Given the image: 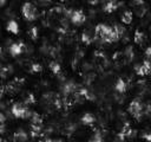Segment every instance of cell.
<instances>
[{
    "mask_svg": "<svg viewBox=\"0 0 151 142\" xmlns=\"http://www.w3.org/2000/svg\"><path fill=\"white\" fill-rule=\"evenodd\" d=\"M114 89H116V91L119 92V93L126 92V90H127V83H126V80H125L123 77H119V78L116 80Z\"/></svg>",
    "mask_w": 151,
    "mask_h": 142,
    "instance_id": "obj_12",
    "label": "cell"
},
{
    "mask_svg": "<svg viewBox=\"0 0 151 142\" xmlns=\"http://www.w3.org/2000/svg\"><path fill=\"white\" fill-rule=\"evenodd\" d=\"M127 111L138 121H140L147 114V104L143 102L142 98H134L130 102Z\"/></svg>",
    "mask_w": 151,
    "mask_h": 142,
    "instance_id": "obj_2",
    "label": "cell"
},
{
    "mask_svg": "<svg viewBox=\"0 0 151 142\" xmlns=\"http://www.w3.org/2000/svg\"><path fill=\"white\" fill-rule=\"evenodd\" d=\"M134 71H136V75L139 77L149 76L151 73V62L149 59H144L140 64H137L134 66Z\"/></svg>",
    "mask_w": 151,
    "mask_h": 142,
    "instance_id": "obj_7",
    "label": "cell"
},
{
    "mask_svg": "<svg viewBox=\"0 0 151 142\" xmlns=\"http://www.w3.org/2000/svg\"><path fill=\"white\" fill-rule=\"evenodd\" d=\"M6 30L13 34H18L19 33V24L17 20H9L6 25Z\"/></svg>",
    "mask_w": 151,
    "mask_h": 142,
    "instance_id": "obj_14",
    "label": "cell"
},
{
    "mask_svg": "<svg viewBox=\"0 0 151 142\" xmlns=\"http://www.w3.org/2000/svg\"><path fill=\"white\" fill-rule=\"evenodd\" d=\"M80 122H81V124H84V125L91 127V125H93V124L96 123V117H94V115L91 114V112H85V114L80 117Z\"/></svg>",
    "mask_w": 151,
    "mask_h": 142,
    "instance_id": "obj_11",
    "label": "cell"
},
{
    "mask_svg": "<svg viewBox=\"0 0 151 142\" xmlns=\"http://www.w3.org/2000/svg\"><path fill=\"white\" fill-rule=\"evenodd\" d=\"M12 72H13L12 66H9V65H2V66H0V77L7 78L9 75H12Z\"/></svg>",
    "mask_w": 151,
    "mask_h": 142,
    "instance_id": "obj_19",
    "label": "cell"
},
{
    "mask_svg": "<svg viewBox=\"0 0 151 142\" xmlns=\"http://www.w3.org/2000/svg\"><path fill=\"white\" fill-rule=\"evenodd\" d=\"M25 49H26V45L24 41L21 40H18V41H14L9 45L8 47V53L12 56V57H18L20 54H22L25 52Z\"/></svg>",
    "mask_w": 151,
    "mask_h": 142,
    "instance_id": "obj_8",
    "label": "cell"
},
{
    "mask_svg": "<svg viewBox=\"0 0 151 142\" xmlns=\"http://www.w3.org/2000/svg\"><path fill=\"white\" fill-rule=\"evenodd\" d=\"M21 102L28 106V105H32V104H34V103H35V97H34V95H33V93H31V92H26Z\"/></svg>",
    "mask_w": 151,
    "mask_h": 142,
    "instance_id": "obj_18",
    "label": "cell"
},
{
    "mask_svg": "<svg viewBox=\"0 0 151 142\" xmlns=\"http://www.w3.org/2000/svg\"><path fill=\"white\" fill-rule=\"evenodd\" d=\"M25 84V78H19V77H15L13 78L6 86H5V90L6 92H8L9 95H17L24 86Z\"/></svg>",
    "mask_w": 151,
    "mask_h": 142,
    "instance_id": "obj_6",
    "label": "cell"
},
{
    "mask_svg": "<svg viewBox=\"0 0 151 142\" xmlns=\"http://www.w3.org/2000/svg\"><path fill=\"white\" fill-rule=\"evenodd\" d=\"M131 134H132V129H131L130 124H129V123H125V125L123 127L122 131L119 133V136H120V138H122V140H124L125 137H129Z\"/></svg>",
    "mask_w": 151,
    "mask_h": 142,
    "instance_id": "obj_20",
    "label": "cell"
},
{
    "mask_svg": "<svg viewBox=\"0 0 151 142\" xmlns=\"http://www.w3.org/2000/svg\"><path fill=\"white\" fill-rule=\"evenodd\" d=\"M5 5H6V0H0V7H2Z\"/></svg>",
    "mask_w": 151,
    "mask_h": 142,
    "instance_id": "obj_29",
    "label": "cell"
},
{
    "mask_svg": "<svg viewBox=\"0 0 151 142\" xmlns=\"http://www.w3.org/2000/svg\"><path fill=\"white\" fill-rule=\"evenodd\" d=\"M0 142H7L6 140H4V138H0Z\"/></svg>",
    "mask_w": 151,
    "mask_h": 142,
    "instance_id": "obj_32",
    "label": "cell"
},
{
    "mask_svg": "<svg viewBox=\"0 0 151 142\" xmlns=\"http://www.w3.org/2000/svg\"><path fill=\"white\" fill-rule=\"evenodd\" d=\"M27 140H28V134L25 129L19 128L14 131V134H13V141L14 142H27Z\"/></svg>",
    "mask_w": 151,
    "mask_h": 142,
    "instance_id": "obj_9",
    "label": "cell"
},
{
    "mask_svg": "<svg viewBox=\"0 0 151 142\" xmlns=\"http://www.w3.org/2000/svg\"><path fill=\"white\" fill-rule=\"evenodd\" d=\"M123 53H124V57H125L126 63H130V62L132 60V58H133V50H132V46H127V47L123 51Z\"/></svg>",
    "mask_w": 151,
    "mask_h": 142,
    "instance_id": "obj_21",
    "label": "cell"
},
{
    "mask_svg": "<svg viewBox=\"0 0 151 142\" xmlns=\"http://www.w3.org/2000/svg\"><path fill=\"white\" fill-rule=\"evenodd\" d=\"M21 14L27 21H34L38 18L39 12H38V8L34 4L24 2L22 6H21Z\"/></svg>",
    "mask_w": 151,
    "mask_h": 142,
    "instance_id": "obj_4",
    "label": "cell"
},
{
    "mask_svg": "<svg viewBox=\"0 0 151 142\" xmlns=\"http://www.w3.org/2000/svg\"><path fill=\"white\" fill-rule=\"evenodd\" d=\"M28 71L31 73H38V72L42 71V66L39 63H31L29 66H28Z\"/></svg>",
    "mask_w": 151,
    "mask_h": 142,
    "instance_id": "obj_22",
    "label": "cell"
},
{
    "mask_svg": "<svg viewBox=\"0 0 151 142\" xmlns=\"http://www.w3.org/2000/svg\"><path fill=\"white\" fill-rule=\"evenodd\" d=\"M45 142H63V140L61 138H57V137H50Z\"/></svg>",
    "mask_w": 151,
    "mask_h": 142,
    "instance_id": "obj_28",
    "label": "cell"
},
{
    "mask_svg": "<svg viewBox=\"0 0 151 142\" xmlns=\"http://www.w3.org/2000/svg\"><path fill=\"white\" fill-rule=\"evenodd\" d=\"M94 36L97 39H100L104 43H114L120 39L113 27L106 24H98L94 27Z\"/></svg>",
    "mask_w": 151,
    "mask_h": 142,
    "instance_id": "obj_1",
    "label": "cell"
},
{
    "mask_svg": "<svg viewBox=\"0 0 151 142\" xmlns=\"http://www.w3.org/2000/svg\"><path fill=\"white\" fill-rule=\"evenodd\" d=\"M11 112L17 118H31V116L33 114V111H31L29 108L26 104H24L22 102L14 103L11 108Z\"/></svg>",
    "mask_w": 151,
    "mask_h": 142,
    "instance_id": "obj_3",
    "label": "cell"
},
{
    "mask_svg": "<svg viewBox=\"0 0 151 142\" xmlns=\"http://www.w3.org/2000/svg\"><path fill=\"white\" fill-rule=\"evenodd\" d=\"M1 54H2V47L0 46V56H1Z\"/></svg>",
    "mask_w": 151,
    "mask_h": 142,
    "instance_id": "obj_31",
    "label": "cell"
},
{
    "mask_svg": "<svg viewBox=\"0 0 151 142\" xmlns=\"http://www.w3.org/2000/svg\"><path fill=\"white\" fill-rule=\"evenodd\" d=\"M142 137L145 138L147 142H151V133H144V134L142 135Z\"/></svg>",
    "mask_w": 151,
    "mask_h": 142,
    "instance_id": "obj_27",
    "label": "cell"
},
{
    "mask_svg": "<svg viewBox=\"0 0 151 142\" xmlns=\"http://www.w3.org/2000/svg\"><path fill=\"white\" fill-rule=\"evenodd\" d=\"M90 142H103V133L100 130H96L93 133Z\"/></svg>",
    "mask_w": 151,
    "mask_h": 142,
    "instance_id": "obj_23",
    "label": "cell"
},
{
    "mask_svg": "<svg viewBox=\"0 0 151 142\" xmlns=\"http://www.w3.org/2000/svg\"><path fill=\"white\" fill-rule=\"evenodd\" d=\"M27 34H28V37H29L32 40H35V39L38 38V36H39V33H38V27H35V26L31 27V28L28 30Z\"/></svg>",
    "mask_w": 151,
    "mask_h": 142,
    "instance_id": "obj_24",
    "label": "cell"
},
{
    "mask_svg": "<svg viewBox=\"0 0 151 142\" xmlns=\"http://www.w3.org/2000/svg\"><path fill=\"white\" fill-rule=\"evenodd\" d=\"M120 5H122V2H118V1H116V0L106 1V2L103 5V9H104L105 13H112V12H114Z\"/></svg>",
    "mask_w": 151,
    "mask_h": 142,
    "instance_id": "obj_10",
    "label": "cell"
},
{
    "mask_svg": "<svg viewBox=\"0 0 151 142\" xmlns=\"http://www.w3.org/2000/svg\"><path fill=\"white\" fill-rule=\"evenodd\" d=\"M48 66H50V70H51L55 76H60V73H61V66H60V64H59L57 60L50 62Z\"/></svg>",
    "mask_w": 151,
    "mask_h": 142,
    "instance_id": "obj_17",
    "label": "cell"
},
{
    "mask_svg": "<svg viewBox=\"0 0 151 142\" xmlns=\"http://www.w3.org/2000/svg\"><path fill=\"white\" fill-rule=\"evenodd\" d=\"M6 131V116L0 111V134Z\"/></svg>",
    "mask_w": 151,
    "mask_h": 142,
    "instance_id": "obj_25",
    "label": "cell"
},
{
    "mask_svg": "<svg viewBox=\"0 0 151 142\" xmlns=\"http://www.w3.org/2000/svg\"><path fill=\"white\" fill-rule=\"evenodd\" d=\"M120 20H122V22L125 24V25L131 24L132 20H133V13H132V11H130V9L124 11V12L120 14Z\"/></svg>",
    "mask_w": 151,
    "mask_h": 142,
    "instance_id": "obj_13",
    "label": "cell"
},
{
    "mask_svg": "<svg viewBox=\"0 0 151 142\" xmlns=\"http://www.w3.org/2000/svg\"><path fill=\"white\" fill-rule=\"evenodd\" d=\"M2 93V86H1V84H0V95Z\"/></svg>",
    "mask_w": 151,
    "mask_h": 142,
    "instance_id": "obj_30",
    "label": "cell"
},
{
    "mask_svg": "<svg viewBox=\"0 0 151 142\" xmlns=\"http://www.w3.org/2000/svg\"><path fill=\"white\" fill-rule=\"evenodd\" d=\"M93 39H96V36L94 34H91L90 30H85L83 33H81V41L86 45L91 44L93 41Z\"/></svg>",
    "mask_w": 151,
    "mask_h": 142,
    "instance_id": "obj_15",
    "label": "cell"
},
{
    "mask_svg": "<svg viewBox=\"0 0 151 142\" xmlns=\"http://www.w3.org/2000/svg\"><path fill=\"white\" fill-rule=\"evenodd\" d=\"M67 18L72 24L77 26L84 24L86 20V15L81 9H67Z\"/></svg>",
    "mask_w": 151,
    "mask_h": 142,
    "instance_id": "obj_5",
    "label": "cell"
},
{
    "mask_svg": "<svg viewBox=\"0 0 151 142\" xmlns=\"http://www.w3.org/2000/svg\"><path fill=\"white\" fill-rule=\"evenodd\" d=\"M145 56H146V59H149L151 62V45L149 47H146L145 50Z\"/></svg>",
    "mask_w": 151,
    "mask_h": 142,
    "instance_id": "obj_26",
    "label": "cell"
},
{
    "mask_svg": "<svg viewBox=\"0 0 151 142\" xmlns=\"http://www.w3.org/2000/svg\"><path fill=\"white\" fill-rule=\"evenodd\" d=\"M133 39H134V43H136V44H138V45H143L144 41H145V39H146V37H145V33H144L143 31L137 30V31L134 32V37H133Z\"/></svg>",
    "mask_w": 151,
    "mask_h": 142,
    "instance_id": "obj_16",
    "label": "cell"
}]
</instances>
